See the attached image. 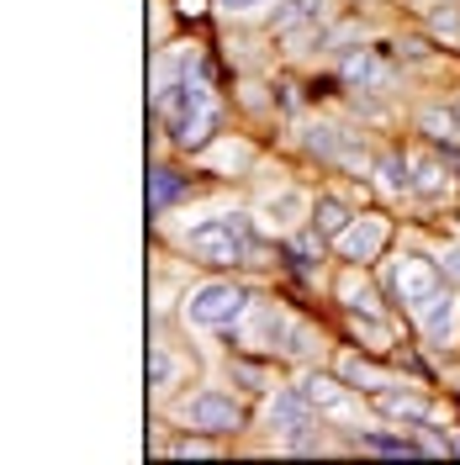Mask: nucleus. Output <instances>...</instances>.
Instances as JSON below:
<instances>
[{"label":"nucleus","instance_id":"dca6fc26","mask_svg":"<svg viewBox=\"0 0 460 465\" xmlns=\"http://www.w3.org/2000/svg\"><path fill=\"white\" fill-rule=\"evenodd\" d=\"M339 376H345L349 386H365V391H386V386H392V376H386L381 365H371V360H360V354H339Z\"/></svg>","mask_w":460,"mask_h":465},{"label":"nucleus","instance_id":"f3484780","mask_svg":"<svg viewBox=\"0 0 460 465\" xmlns=\"http://www.w3.org/2000/svg\"><path fill=\"white\" fill-rule=\"evenodd\" d=\"M418 127L429 133L434 143H460V116H455V106H450V112H439V106L418 112Z\"/></svg>","mask_w":460,"mask_h":465},{"label":"nucleus","instance_id":"4be33fe9","mask_svg":"<svg viewBox=\"0 0 460 465\" xmlns=\"http://www.w3.org/2000/svg\"><path fill=\"white\" fill-rule=\"evenodd\" d=\"M291 260L302 264V270H313V264H323V232L307 228L302 238H291Z\"/></svg>","mask_w":460,"mask_h":465},{"label":"nucleus","instance_id":"c85d7f7f","mask_svg":"<svg viewBox=\"0 0 460 465\" xmlns=\"http://www.w3.org/2000/svg\"><path fill=\"white\" fill-rule=\"evenodd\" d=\"M228 11H255V5H265V0H223Z\"/></svg>","mask_w":460,"mask_h":465},{"label":"nucleus","instance_id":"a878e982","mask_svg":"<svg viewBox=\"0 0 460 465\" xmlns=\"http://www.w3.org/2000/svg\"><path fill=\"white\" fill-rule=\"evenodd\" d=\"M434 32H439V37H445V32H450V37H460V11H455V5L434 11Z\"/></svg>","mask_w":460,"mask_h":465},{"label":"nucleus","instance_id":"0eeeda50","mask_svg":"<svg viewBox=\"0 0 460 465\" xmlns=\"http://www.w3.org/2000/svg\"><path fill=\"white\" fill-rule=\"evenodd\" d=\"M244 339L255 349H281L286 344V333H291V318L275 307V302H249V312H244Z\"/></svg>","mask_w":460,"mask_h":465},{"label":"nucleus","instance_id":"f257e3e1","mask_svg":"<svg viewBox=\"0 0 460 465\" xmlns=\"http://www.w3.org/2000/svg\"><path fill=\"white\" fill-rule=\"evenodd\" d=\"M185 254L202 264H265V243L255 238V223L244 212H223L185 232Z\"/></svg>","mask_w":460,"mask_h":465},{"label":"nucleus","instance_id":"c756f323","mask_svg":"<svg viewBox=\"0 0 460 465\" xmlns=\"http://www.w3.org/2000/svg\"><path fill=\"white\" fill-rule=\"evenodd\" d=\"M180 11H185V16H196V11H206L202 0H180Z\"/></svg>","mask_w":460,"mask_h":465},{"label":"nucleus","instance_id":"ddd939ff","mask_svg":"<svg viewBox=\"0 0 460 465\" xmlns=\"http://www.w3.org/2000/svg\"><path fill=\"white\" fill-rule=\"evenodd\" d=\"M375 407H381L386 418H407V423H424V418H429V402L413 397V391H397V381H392L386 391H375Z\"/></svg>","mask_w":460,"mask_h":465},{"label":"nucleus","instance_id":"a211bd4d","mask_svg":"<svg viewBox=\"0 0 460 465\" xmlns=\"http://www.w3.org/2000/svg\"><path fill=\"white\" fill-rule=\"evenodd\" d=\"M302 143L313 148L317 159H328V164H334V159H345V143H339V127H328V122H317V127H307V138H302Z\"/></svg>","mask_w":460,"mask_h":465},{"label":"nucleus","instance_id":"6e6552de","mask_svg":"<svg viewBox=\"0 0 460 465\" xmlns=\"http://www.w3.org/2000/svg\"><path fill=\"white\" fill-rule=\"evenodd\" d=\"M418 328H424V339H429L434 349L455 344V333H460V302L450 296V291H439L429 307L418 312Z\"/></svg>","mask_w":460,"mask_h":465},{"label":"nucleus","instance_id":"b1692460","mask_svg":"<svg viewBox=\"0 0 460 465\" xmlns=\"http://www.w3.org/2000/svg\"><path fill=\"white\" fill-rule=\"evenodd\" d=\"M286 450H291V455H313V450H328V439H323V434L313 429V423H307V429L286 434Z\"/></svg>","mask_w":460,"mask_h":465},{"label":"nucleus","instance_id":"393cba45","mask_svg":"<svg viewBox=\"0 0 460 465\" xmlns=\"http://www.w3.org/2000/svg\"><path fill=\"white\" fill-rule=\"evenodd\" d=\"M413 191H424V196H439V191H445V174H439V164H418V180H413Z\"/></svg>","mask_w":460,"mask_h":465},{"label":"nucleus","instance_id":"bb28decb","mask_svg":"<svg viewBox=\"0 0 460 465\" xmlns=\"http://www.w3.org/2000/svg\"><path fill=\"white\" fill-rule=\"evenodd\" d=\"M212 450H217L212 439H180V444H175V455H212Z\"/></svg>","mask_w":460,"mask_h":465},{"label":"nucleus","instance_id":"9b49d317","mask_svg":"<svg viewBox=\"0 0 460 465\" xmlns=\"http://www.w3.org/2000/svg\"><path fill=\"white\" fill-rule=\"evenodd\" d=\"M302 391L317 412H345L349 407V381L345 376H323V371H307L302 376Z\"/></svg>","mask_w":460,"mask_h":465},{"label":"nucleus","instance_id":"1a4fd4ad","mask_svg":"<svg viewBox=\"0 0 460 465\" xmlns=\"http://www.w3.org/2000/svg\"><path fill=\"white\" fill-rule=\"evenodd\" d=\"M185 376H191V365L175 354V344L154 339V344H148V386H154L159 397H170V391H175V386H180Z\"/></svg>","mask_w":460,"mask_h":465},{"label":"nucleus","instance_id":"2f4dec72","mask_svg":"<svg viewBox=\"0 0 460 465\" xmlns=\"http://www.w3.org/2000/svg\"><path fill=\"white\" fill-rule=\"evenodd\" d=\"M455 450H460V444H455Z\"/></svg>","mask_w":460,"mask_h":465},{"label":"nucleus","instance_id":"7ed1b4c3","mask_svg":"<svg viewBox=\"0 0 460 465\" xmlns=\"http://www.w3.org/2000/svg\"><path fill=\"white\" fill-rule=\"evenodd\" d=\"M175 423L180 429H196V434H238L249 423V412H244V402L233 391L202 386V391H191V397L175 402Z\"/></svg>","mask_w":460,"mask_h":465},{"label":"nucleus","instance_id":"412c9836","mask_svg":"<svg viewBox=\"0 0 460 465\" xmlns=\"http://www.w3.org/2000/svg\"><path fill=\"white\" fill-rule=\"evenodd\" d=\"M323 349V339H317L307 322H291V333H286V344H281V354H291V360H307V354H317Z\"/></svg>","mask_w":460,"mask_h":465},{"label":"nucleus","instance_id":"f8f14e48","mask_svg":"<svg viewBox=\"0 0 460 465\" xmlns=\"http://www.w3.org/2000/svg\"><path fill=\"white\" fill-rule=\"evenodd\" d=\"M275 32H281V37L323 32V0H281V5H275Z\"/></svg>","mask_w":460,"mask_h":465},{"label":"nucleus","instance_id":"aec40b11","mask_svg":"<svg viewBox=\"0 0 460 465\" xmlns=\"http://www.w3.org/2000/svg\"><path fill=\"white\" fill-rule=\"evenodd\" d=\"M339 302H345V307H355V312H381V302H375V286L355 281V275H345V281H339Z\"/></svg>","mask_w":460,"mask_h":465},{"label":"nucleus","instance_id":"20e7f679","mask_svg":"<svg viewBox=\"0 0 460 465\" xmlns=\"http://www.w3.org/2000/svg\"><path fill=\"white\" fill-rule=\"evenodd\" d=\"M386 286H392V296L418 318L434 296L445 291V270L434 260H424V254H403V260H392V270H386Z\"/></svg>","mask_w":460,"mask_h":465},{"label":"nucleus","instance_id":"9d476101","mask_svg":"<svg viewBox=\"0 0 460 465\" xmlns=\"http://www.w3.org/2000/svg\"><path fill=\"white\" fill-rule=\"evenodd\" d=\"M185 196H191V180H185V174H175L170 164H154V170H148V212H154V217H165V212H170L175 202H185Z\"/></svg>","mask_w":460,"mask_h":465},{"label":"nucleus","instance_id":"cd10ccee","mask_svg":"<svg viewBox=\"0 0 460 465\" xmlns=\"http://www.w3.org/2000/svg\"><path fill=\"white\" fill-rule=\"evenodd\" d=\"M439 270H445L450 281H460V243H455V249H445V254H439Z\"/></svg>","mask_w":460,"mask_h":465},{"label":"nucleus","instance_id":"5701e85b","mask_svg":"<svg viewBox=\"0 0 460 465\" xmlns=\"http://www.w3.org/2000/svg\"><path fill=\"white\" fill-rule=\"evenodd\" d=\"M365 444L381 450V455H418V450H424L418 439H392V434H365Z\"/></svg>","mask_w":460,"mask_h":465},{"label":"nucleus","instance_id":"4468645a","mask_svg":"<svg viewBox=\"0 0 460 465\" xmlns=\"http://www.w3.org/2000/svg\"><path fill=\"white\" fill-rule=\"evenodd\" d=\"M345 85H360V90H375L386 85V64L371 54V48H360V54L345 58Z\"/></svg>","mask_w":460,"mask_h":465},{"label":"nucleus","instance_id":"39448f33","mask_svg":"<svg viewBox=\"0 0 460 465\" xmlns=\"http://www.w3.org/2000/svg\"><path fill=\"white\" fill-rule=\"evenodd\" d=\"M386 238H392L386 217H355V223L334 238V249H339V260H349V264H371L375 254L386 249Z\"/></svg>","mask_w":460,"mask_h":465},{"label":"nucleus","instance_id":"6ab92c4d","mask_svg":"<svg viewBox=\"0 0 460 465\" xmlns=\"http://www.w3.org/2000/svg\"><path fill=\"white\" fill-rule=\"evenodd\" d=\"M375 174H381V185H386L392 196H403V191H413V174H407V159H397V153H381V159H375Z\"/></svg>","mask_w":460,"mask_h":465},{"label":"nucleus","instance_id":"f03ea898","mask_svg":"<svg viewBox=\"0 0 460 465\" xmlns=\"http://www.w3.org/2000/svg\"><path fill=\"white\" fill-rule=\"evenodd\" d=\"M249 291L233 286V281H202V286L185 291V302H180V318L191 322V328H238L244 312H249Z\"/></svg>","mask_w":460,"mask_h":465},{"label":"nucleus","instance_id":"7c9ffc66","mask_svg":"<svg viewBox=\"0 0 460 465\" xmlns=\"http://www.w3.org/2000/svg\"><path fill=\"white\" fill-rule=\"evenodd\" d=\"M455 116H460V95H455Z\"/></svg>","mask_w":460,"mask_h":465},{"label":"nucleus","instance_id":"2eb2a0df","mask_svg":"<svg viewBox=\"0 0 460 465\" xmlns=\"http://www.w3.org/2000/svg\"><path fill=\"white\" fill-rule=\"evenodd\" d=\"M307 217H313V228L323 232V238H339V232H345L349 223H355V212H349V206L339 202V196H317Z\"/></svg>","mask_w":460,"mask_h":465},{"label":"nucleus","instance_id":"423d86ee","mask_svg":"<svg viewBox=\"0 0 460 465\" xmlns=\"http://www.w3.org/2000/svg\"><path fill=\"white\" fill-rule=\"evenodd\" d=\"M313 412H317V407L307 402V391H302V386H275V391H270V402H265V423L286 439V434H296V429H307V423H313Z\"/></svg>","mask_w":460,"mask_h":465}]
</instances>
